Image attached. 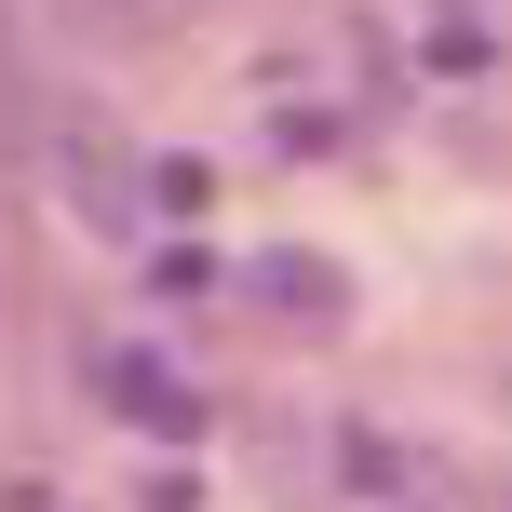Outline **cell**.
I'll list each match as a JSON object with an SVG mask.
<instances>
[{"label":"cell","mask_w":512,"mask_h":512,"mask_svg":"<svg viewBox=\"0 0 512 512\" xmlns=\"http://www.w3.org/2000/svg\"><path fill=\"white\" fill-rule=\"evenodd\" d=\"M95 391H122V418H135V432H162V445H189V432H203V391H189V378H162L149 351H95Z\"/></svg>","instance_id":"1"},{"label":"cell","mask_w":512,"mask_h":512,"mask_svg":"<svg viewBox=\"0 0 512 512\" xmlns=\"http://www.w3.org/2000/svg\"><path fill=\"white\" fill-rule=\"evenodd\" d=\"M256 297H270L283 324H337V270L324 256H256Z\"/></svg>","instance_id":"2"},{"label":"cell","mask_w":512,"mask_h":512,"mask_svg":"<svg viewBox=\"0 0 512 512\" xmlns=\"http://www.w3.org/2000/svg\"><path fill=\"white\" fill-rule=\"evenodd\" d=\"M418 54H432V68H486L499 41H486V27H472V14H432V27H418Z\"/></svg>","instance_id":"3"},{"label":"cell","mask_w":512,"mask_h":512,"mask_svg":"<svg viewBox=\"0 0 512 512\" xmlns=\"http://www.w3.org/2000/svg\"><path fill=\"white\" fill-rule=\"evenodd\" d=\"M499 405H512V364H499Z\"/></svg>","instance_id":"4"}]
</instances>
